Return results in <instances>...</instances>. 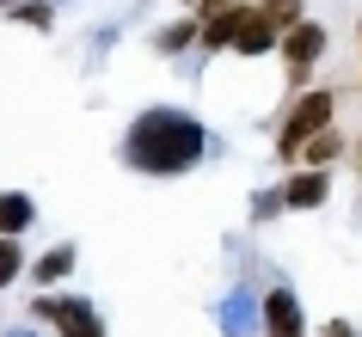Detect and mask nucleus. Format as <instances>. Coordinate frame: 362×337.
Here are the masks:
<instances>
[{"label": "nucleus", "mask_w": 362, "mask_h": 337, "mask_svg": "<svg viewBox=\"0 0 362 337\" xmlns=\"http://www.w3.org/2000/svg\"><path fill=\"white\" fill-rule=\"evenodd\" d=\"M197 153H203V129L178 111H148L129 129V166L153 172V178H172V172H191Z\"/></svg>", "instance_id": "obj_1"}, {"label": "nucleus", "mask_w": 362, "mask_h": 337, "mask_svg": "<svg viewBox=\"0 0 362 337\" xmlns=\"http://www.w3.org/2000/svg\"><path fill=\"white\" fill-rule=\"evenodd\" d=\"M332 111H338V98H332V93L295 98V105H288V117H283V135H276V153H283V160H295V148H301L313 129H325V123H332Z\"/></svg>", "instance_id": "obj_2"}, {"label": "nucleus", "mask_w": 362, "mask_h": 337, "mask_svg": "<svg viewBox=\"0 0 362 337\" xmlns=\"http://www.w3.org/2000/svg\"><path fill=\"white\" fill-rule=\"evenodd\" d=\"M31 319H49L62 337H105V319H98L86 300H68V295H43V300H31Z\"/></svg>", "instance_id": "obj_3"}, {"label": "nucleus", "mask_w": 362, "mask_h": 337, "mask_svg": "<svg viewBox=\"0 0 362 337\" xmlns=\"http://www.w3.org/2000/svg\"><path fill=\"white\" fill-rule=\"evenodd\" d=\"M283 56H288V80L301 86V80L313 74V61L325 56V25H313V19L288 25V31H283Z\"/></svg>", "instance_id": "obj_4"}, {"label": "nucleus", "mask_w": 362, "mask_h": 337, "mask_svg": "<svg viewBox=\"0 0 362 337\" xmlns=\"http://www.w3.org/2000/svg\"><path fill=\"white\" fill-rule=\"evenodd\" d=\"M264 331H270V337H307V325H301V300L288 295V288L264 295Z\"/></svg>", "instance_id": "obj_5"}, {"label": "nucleus", "mask_w": 362, "mask_h": 337, "mask_svg": "<svg viewBox=\"0 0 362 337\" xmlns=\"http://www.w3.org/2000/svg\"><path fill=\"white\" fill-rule=\"evenodd\" d=\"M276 25L258 13V6H246V19H240V31H233V56H264V49H276Z\"/></svg>", "instance_id": "obj_6"}, {"label": "nucleus", "mask_w": 362, "mask_h": 337, "mask_svg": "<svg viewBox=\"0 0 362 337\" xmlns=\"http://www.w3.org/2000/svg\"><path fill=\"white\" fill-rule=\"evenodd\" d=\"M325 196H332V172H313V166H301V172L283 184V203H288V208H320Z\"/></svg>", "instance_id": "obj_7"}, {"label": "nucleus", "mask_w": 362, "mask_h": 337, "mask_svg": "<svg viewBox=\"0 0 362 337\" xmlns=\"http://www.w3.org/2000/svg\"><path fill=\"white\" fill-rule=\"evenodd\" d=\"M338 153H350V148H344V135L325 123V129H313L301 148H295V160H301V166H313V172H332V160H338Z\"/></svg>", "instance_id": "obj_8"}, {"label": "nucleus", "mask_w": 362, "mask_h": 337, "mask_svg": "<svg viewBox=\"0 0 362 337\" xmlns=\"http://www.w3.org/2000/svg\"><path fill=\"white\" fill-rule=\"evenodd\" d=\"M240 19H246V0H233V6H221V13H203L197 43H203V49H228L233 31H240Z\"/></svg>", "instance_id": "obj_9"}, {"label": "nucleus", "mask_w": 362, "mask_h": 337, "mask_svg": "<svg viewBox=\"0 0 362 337\" xmlns=\"http://www.w3.org/2000/svg\"><path fill=\"white\" fill-rule=\"evenodd\" d=\"M31 215H37V208H31V196H19V190H0V233H6V240H19L25 227H31Z\"/></svg>", "instance_id": "obj_10"}, {"label": "nucleus", "mask_w": 362, "mask_h": 337, "mask_svg": "<svg viewBox=\"0 0 362 337\" xmlns=\"http://www.w3.org/2000/svg\"><path fill=\"white\" fill-rule=\"evenodd\" d=\"M68 270H74V245H56V252H43V258H37L31 276H37V282H62Z\"/></svg>", "instance_id": "obj_11"}, {"label": "nucleus", "mask_w": 362, "mask_h": 337, "mask_svg": "<svg viewBox=\"0 0 362 337\" xmlns=\"http://www.w3.org/2000/svg\"><path fill=\"white\" fill-rule=\"evenodd\" d=\"M197 31H203L197 19H178V25H166V31L153 37V49H160V56H172V49H185V43H197Z\"/></svg>", "instance_id": "obj_12"}, {"label": "nucleus", "mask_w": 362, "mask_h": 337, "mask_svg": "<svg viewBox=\"0 0 362 337\" xmlns=\"http://www.w3.org/2000/svg\"><path fill=\"white\" fill-rule=\"evenodd\" d=\"M301 6L307 0H258V13H264L276 31H288V25H301Z\"/></svg>", "instance_id": "obj_13"}, {"label": "nucleus", "mask_w": 362, "mask_h": 337, "mask_svg": "<svg viewBox=\"0 0 362 337\" xmlns=\"http://www.w3.org/2000/svg\"><path fill=\"white\" fill-rule=\"evenodd\" d=\"M25 270V252H19V240H6V233H0V288H6V282L19 276Z\"/></svg>", "instance_id": "obj_14"}, {"label": "nucleus", "mask_w": 362, "mask_h": 337, "mask_svg": "<svg viewBox=\"0 0 362 337\" xmlns=\"http://www.w3.org/2000/svg\"><path fill=\"white\" fill-rule=\"evenodd\" d=\"M13 19H19V25H37V31H49V25H56V13H49L43 0H19V6H13Z\"/></svg>", "instance_id": "obj_15"}, {"label": "nucleus", "mask_w": 362, "mask_h": 337, "mask_svg": "<svg viewBox=\"0 0 362 337\" xmlns=\"http://www.w3.org/2000/svg\"><path fill=\"white\" fill-rule=\"evenodd\" d=\"M320 337H356V325H350V319H325Z\"/></svg>", "instance_id": "obj_16"}, {"label": "nucleus", "mask_w": 362, "mask_h": 337, "mask_svg": "<svg viewBox=\"0 0 362 337\" xmlns=\"http://www.w3.org/2000/svg\"><path fill=\"white\" fill-rule=\"evenodd\" d=\"M350 153H356V166H362V141H356V148H350Z\"/></svg>", "instance_id": "obj_17"}, {"label": "nucleus", "mask_w": 362, "mask_h": 337, "mask_svg": "<svg viewBox=\"0 0 362 337\" xmlns=\"http://www.w3.org/2000/svg\"><path fill=\"white\" fill-rule=\"evenodd\" d=\"M0 6H6V13H13V6H19V0H0Z\"/></svg>", "instance_id": "obj_18"}, {"label": "nucleus", "mask_w": 362, "mask_h": 337, "mask_svg": "<svg viewBox=\"0 0 362 337\" xmlns=\"http://www.w3.org/2000/svg\"><path fill=\"white\" fill-rule=\"evenodd\" d=\"M185 6H203V0H185Z\"/></svg>", "instance_id": "obj_19"}]
</instances>
